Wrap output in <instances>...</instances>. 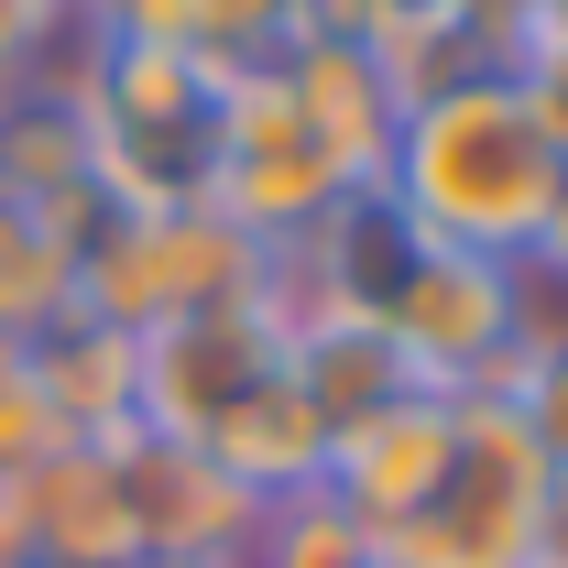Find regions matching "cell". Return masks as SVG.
I'll list each match as a JSON object with an SVG mask.
<instances>
[{
  "mask_svg": "<svg viewBox=\"0 0 568 568\" xmlns=\"http://www.w3.org/2000/svg\"><path fill=\"white\" fill-rule=\"evenodd\" d=\"M547 186H558V142L536 132L525 88L503 67L405 99L394 153H383V197L437 252H481V263H525V241L547 219Z\"/></svg>",
  "mask_w": 568,
  "mask_h": 568,
  "instance_id": "1",
  "label": "cell"
},
{
  "mask_svg": "<svg viewBox=\"0 0 568 568\" xmlns=\"http://www.w3.org/2000/svg\"><path fill=\"white\" fill-rule=\"evenodd\" d=\"M547 448L503 416L493 394H459V448H448V481L416 525L383 536L394 568H536L547 558Z\"/></svg>",
  "mask_w": 568,
  "mask_h": 568,
  "instance_id": "2",
  "label": "cell"
},
{
  "mask_svg": "<svg viewBox=\"0 0 568 568\" xmlns=\"http://www.w3.org/2000/svg\"><path fill=\"white\" fill-rule=\"evenodd\" d=\"M274 284V252H252L219 209H153V219H110L77 252V306L110 317L121 339H153L164 317H197Z\"/></svg>",
  "mask_w": 568,
  "mask_h": 568,
  "instance_id": "3",
  "label": "cell"
},
{
  "mask_svg": "<svg viewBox=\"0 0 568 568\" xmlns=\"http://www.w3.org/2000/svg\"><path fill=\"white\" fill-rule=\"evenodd\" d=\"M525 328H536V284H525V263L437 252V241L416 252V274L394 284V306H383V339L405 351V372H416L426 394H493Z\"/></svg>",
  "mask_w": 568,
  "mask_h": 568,
  "instance_id": "4",
  "label": "cell"
},
{
  "mask_svg": "<svg viewBox=\"0 0 568 568\" xmlns=\"http://www.w3.org/2000/svg\"><path fill=\"white\" fill-rule=\"evenodd\" d=\"M284 274V263H274ZM284 284H252V295H230V306H197V317H164L153 339H142V437H175V448H197L263 372L284 361Z\"/></svg>",
  "mask_w": 568,
  "mask_h": 568,
  "instance_id": "5",
  "label": "cell"
},
{
  "mask_svg": "<svg viewBox=\"0 0 568 568\" xmlns=\"http://www.w3.org/2000/svg\"><path fill=\"white\" fill-rule=\"evenodd\" d=\"M121 448V503H132V547L142 568H241L252 558V525H263V503L241 493V481H219L197 448H175V437H110Z\"/></svg>",
  "mask_w": 568,
  "mask_h": 568,
  "instance_id": "6",
  "label": "cell"
},
{
  "mask_svg": "<svg viewBox=\"0 0 568 568\" xmlns=\"http://www.w3.org/2000/svg\"><path fill=\"white\" fill-rule=\"evenodd\" d=\"M448 448H459V394H405V405H383V416H361V426L328 437V481L317 493L383 547L394 525H416L426 503H437Z\"/></svg>",
  "mask_w": 568,
  "mask_h": 568,
  "instance_id": "7",
  "label": "cell"
},
{
  "mask_svg": "<svg viewBox=\"0 0 568 568\" xmlns=\"http://www.w3.org/2000/svg\"><path fill=\"white\" fill-rule=\"evenodd\" d=\"M274 67H284V88H295V121H306L317 153L339 164V186H383V153H394V121H405V88H394V67H383V44L295 33Z\"/></svg>",
  "mask_w": 568,
  "mask_h": 568,
  "instance_id": "8",
  "label": "cell"
},
{
  "mask_svg": "<svg viewBox=\"0 0 568 568\" xmlns=\"http://www.w3.org/2000/svg\"><path fill=\"white\" fill-rule=\"evenodd\" d=\"M22 568H142L132 547V503H121V448H55L22 493Z\"/></svg>",
  "mask_w": 568,
  "mask_h": 568,
  "instance_id": "9",
  "label": "cell"
},
{
  "mask_svg": "<svg viewBox=\"0 0 568 568\" xmlns=\"http://www.w3.org/2000/svg\"><path fill=\"white\" fill-rule=\"evenodd\" d=\"M22 372H33V394L55 405V426H67L77 448H110V437L142 426V339H121V328L88 317V306L44 317V328L22 339Z\"/></svg>",
  "mask_w": 568,
  "mask_h": 568,
  "instance_id": "10",
  "label": "cell"
},
{
  "mask_svg": "<svg viewBox=\"0 0 568 568\" xmlns=\"http://www.w3.org/2000/svg\"><path fill=\"white\" fill-rule=\"evenodd\" d=\"M284 383L306 394V416L328 437L383 416V405H405V394H426L405 372V351L383 339V317H351V306H295L284 317Z\"/></svg>",
  "mask_w": 568,
  "mask_h": 568,
  "instance_id": "11",
  "label": "cell"
},
{
  "mask_svg": "<svg viewBox=\"0 0 568 568\" xmlns=\"http://www.w3.org/2000/svg\"><path fill=\"white\" fill-rule=\"evenodd\" d=\"M197 459H209L219 481H241L252 503H295V493H317L328 481V426L306 416V394L284 383V361L230 405V416L197 437Z\"/></svg>",
  "mask_w": 568,
  "mask_h": 568,
  "instance_id": "12",
  "label": "cell"
},
{
  "mask_svg": "<svg viewBox=\"0 0 568 568\" xmlns=\"http://www.w3.org/2000/svg\"><path fill=\"white\" fill-rule=\"evenodd\" d=\"M77 306V241L55 230L44 209L0 197V351H22L44 317Z\"/></svg>",
  "mask_w": 568,
  "mask_h": 568,
  "instance_id": "13",
  "label": "cell"
},
{
  "mask_svg": "<svg viewBox=\"0 0 568 568\" xmlns=\"http://www.w3.org/2000/svg\"><path fill=\"white\" fill-rule=\"evenodd\" d=\"M493 405L536 448H547V470H568V317H547L536 306V328L514 339V361H503V383H493Z\"/></svg>",
  "mask_w": 568,
  "mask_h": 568,
  "instance_id": "14",
  "label": "cell"
},
{
  "mask_svg": "<svg viewBox=\"0 0 568 568\" xmlns=\"http://www.w3.org/2000/svg\"><path fill=\"white\" fill-rule=\"evenodd\" d=\"M361 558H383V547H372L328 493H295V503H263L252 558H241V568H361Z\"/></svg>",
  "mask_w": 568,
  "mask_h": 568,
  "instance_id": "15",
  "label": "cell"
},
{
  "mask_svg": "<svg viewBox=\"0 0 568 568\" xmlns=\"http://www.w3.org/2000/svg\"><path fill=\"white\" fill-rule=\"evenodd\" d=\"M55 22H67V0H0V99H11L22 67L55 44Z\"/></svg>",
  "mask_w": 568,
  "mask_h": 568,
  "instance_id": "16",
  "label": "cell"
},
{
  "mask_svg": "<svg viewBox=\"0 0 568 568\" xmlns=\"http://www.w3.org/2000/svg\"><path fill=\"white\" fill-rule=\"evenodd\" d=\"M525 284H558L568 295V153H558V186H547V219L525 241Z\"/></svg>",
  "mask_w": 568,
  "mask_h": 568,
  "instance_id": "17",
  "label": "cell"
},
{
  "mask_svg": "<svg viewBox=\"0 0 568 568\" xmlns=\"http://www.w3.org/2000/svg\"><path fill=\"white\" fill-rule=\"evenodd\" d=\"M361 568H394V558H361Z\"/></svg>",
  "mask_w": 568,
  "mask_h": 568,
  "instance_id": "18",
  "label": "cell"
},
{
  "mask_svg": "<svg viewBox=\"0 0 568 568\" xmlns=\"http://www.w3.org/2000/svg\"><path fill=\"white\" fill-rule=\"evenodd\" d=\"M536 568H547V558H536Z\"/></svg>",
  "mask_w": 568,
  "mask_h": 568,
  "instance_id": "19",
  "label": "cell"
}]
</instances>
